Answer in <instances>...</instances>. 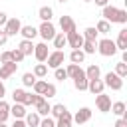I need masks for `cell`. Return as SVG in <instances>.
<instances>
[{
  "label": "cell",
  "mask_w": 127,
  "mask_h": 127,
  "mask_svg": "<svg viewBox=\"0 0 127 127\" xmlns=\"http://www.w3.org/2000/svg\"><path fill=\"white\" fill-rule=\"evenodd\" d=\"M97 52H99L101 56H105V58H111V56L117 54V46H115L113 40H109V38H101V40L97 42Z\"/></svg>",
  "instance_id": "1"
},
{
  "label": "cell",
  "mask_w": 127,
  "mask_h": 127,
  "mask_svg": "<svg viewBox=\"0 0 127 127\" xmlns=\"http://www.w3.org/2000/svg\"><path fill=\"white\" fill-rule=\"evenodd\" d=\"M103 83H105L107 87H111L113 91H119V89L123 87V77H119L115 71H109V73H105Z\"/></svg>",
  "instance_id": "2"
},
{
  "label": "cell",
  "mask_w": 127,
  "mask_h": 127,
  "mask_svg": "<svg viewBox=\"0 0 127 127\" xmlns=\"http://www.w3.org/2000/svg\"><path fill=\"white\" fill-rule=\"evenodd\" d=\"M38 34L42 36L44 42H48V40H54V36H56L58 32H56V26H54L52 22H42L40 28H38Z\"/></svg>",
  "instance_id": "3"
},
{
  "label": "cell",
  "mask_w": 127,
  "mask_h": 127,
  "mask_svg": "<svg viewBox=\"0 0 127 127\" xmlns=\"http://www.w3.org/2000/svg\"><path fill=\"white\" fill-rule=\"evenodd\" d=\"M64 60H65V54L62 52V50H54V52H50L48 54V58H46V62H48V67H60L62 64H64Z\"/></svg>",
  "instance_id": "4"
},
{
  "label": "cell",
  "mask_w": 127,
  "mask_h": 127,
  "mask_svg": "<svg viewBox=\"0 0 127 127\" xmlns=\"http://www.w3.org/2000/svg\"><path fill=\"white\" fill-rule=\"evenodd\" d=\"M20 28H22V22H20L18 18H8V20H6V24H4V32L8 34V38H10V36L20 34Z\"/></svg>",
  "instance_id": "5"
},
{
  "label": "cell",
  "mask_w": 127,
  "mask_h": 127,
  "mask_svg": "<svg viewBox=\"0 0 127 127\" xmlns=\"http://www.w3.org/2000/svg\"><path fill=\"white\" fill-rule=\"evenodd\" d=\"M12 99H14V103L32 105V93H28V91H24V89H14V91H12Z\"/></svg>",
  "instance_id": "6"
},
{
  "label": "cell",
  "mask_w": 127,
  "mask_h": 127,
  "mask_svg": "<svg viewBox=\"0 0 127 127\" xmlns=\"http://www.w3.org/2000/svg\"><path fill=\"white\" fill-rule=\"evenodd\" d=\"M95 107H97L101 113H107V111L111 109V97H109V95H105L103 91H101V93H97V97H95Z\"/></svg>",
  "instance_id": "7"
},
{
  "label": "cell",
  "mask_w": 127,
  "mask_h": 127,
  "mask_svg": "<svg viewBox=\"0 0 127 127\" xmlns=\"http://www.w3.org/2000/svg\"><path fill=\"white\" fill-rule=\"evenodd\" d=\"M89 119H91V109H89V107H81L75 115H71V121L77 123V125H83V123H87Z\"/></svg>",
  "instance_id": "8"
},
{
  "label": "cell",
  "mask_w": 127,
  "mask_h": 127,
  "mask_svg": "<svg viewBox=\"0 0 127 127\" xmlns=\"http://www.w3.org/2000/svg\"><path fill=\"white\" fill-rule=\"evenodd\" d=\"M65 40H67V44L73 48V50H79L81 48V44H83V36L75 30V32H69V34H65Z\"/></svg>",
  "instance_id": "9"
},
{
  "label": "cell",
  "mask_w": 127,
  "mask_h": 127,
  "mask_svg": "<svg viewBox=\"0 0 127 127\" xmlns=\"http://www.w3.org/2000/svg\"><path fill=\"white\" fill-rule=\"evenodd\" d=\"M18 69V64L16 62H8V64H2L0 65V79H8L10 75H14Z\"/></svg>",
  "instance_id": "10"
},
{
  "label": "cell",
  "mask_w": 127,
  "mask_h": 127,
  "mask_svg": "<svg viewBox=\"0 0 127 127\" xmlns=\"http://www.w3.org/2000/svg\"><path fill=\"white\" fill-rule=\"evenodd\" d=\"M117 12H119V8H115V6H103V12H101V16H103V20H107L109 24H115L117 22Z\"/></svg>",
  "instance_id": "11"
},
{
  "label": "cell",
  "mask_w": 127,
  "mask_h": 127,
  "mask_svg": "<svg viewBox=\"0 0 127 127\" xmlns=\"http://www.w3.org/2000/svg\"><path fill=\"white\" fill-rule=\"evenodd\" d=\"M60 28H62L64 34H69V32H75V30H77L71 16H62V18H60Z\"/></svg>",
  "instance_id": "12"
},
{
  "label": "cell",
  "mask_w": 127,
  "mask_h": 127,
  "mask_svg": "<svg viewBox=\"0 0 127 127\" xmlns=\"http://www.w3.org/2000/svg\"><path fill=\"white\" fill-rule=\"evenodd\" d=\"M48 46H46V42H40V44H36L34 46V56H36V60L38 62H46V58H48Z\"/></svg>",
  "instance_id": "13"
},
{
  "label": "cell",
  "mask_w": 127,
  "mask_h": 127,
  "mask_svg": "<svg viewBox=\"0 0 127 127\" xmlns=\"http://www.w3.org/2000/svg\"><path fill=\"white\" fill-rule=\"evenodd\" d=\"M103 89H105V83H103V79H87V91H91L93 95L101 93Z\"/></svg>",
  "instance_id": "14"
},
{
  "label": "cell",
  "mask_w": 127,
  "mask_h": 127,
  "mask_svg": "<svg viewBox=\"0 0 127 127\" xmlns=\"http://www.w3.org/2000/svg\"><path fill=\"white\" fill-rule=\"evenodd\" d=\"M26 113H28V111H26V105H22V103H14V105L10 107V115H12L14 119H24Z\"/></svg>",
  "instance_id": "15"
},
{
  "label": "cell",
  "mask_w": 127,
  "mask_h": 127,
  "mask_svg": "<svg viewBox=\"0 0 127 127\" xmlns=\"http://www.w3.org/2000/svg\"><path fill=\"white\" fill-rule=\"evenodd\" d=\"M24 121H26V125H28V127H40L42 117H40L36 111H30V113H26V115H24Z\"/></svg>",
  "instance_id": "16"
},
{
  "label": "cell",
  "mask_w": 127,
  "mask_h": 127,
  "mask_svg": "<svg viewBox=\"0 0 127 127\" xmlns=\"http://www.w3.org/2000/svg\"><path fill=\"white\" fill-rule=\"evenodd\" d=\"M38 18H40L42 22H52V18H54V10H52L50 6H42V8L38 10Z\"/></svg>",
  "instance_id": "17"
},
{
  "label": "cell",
  "mask_w": 127,
  "mask_h": 127,
  "mask_svg": "<svg viewBox=\"0 0 127 127\" xmlns=\"http://www.w3.org/2000/svg\"><path fill=\"white\" fill-rule=\"evenodd\" d=\"M115 46H117V50H121V52H125V50H127V28L119 30V36H117Z\"/></svg>",
  "instance_id": "18"
},
{
  "label": "cell",
  "mask_w": 127,
  "mask_h": 127,
  "mask_svg": "<svg viewBox=\"0 0 127 127\" xmlns=\"http://www.w3.org/2000/svg\"><path fill=\"white\" fill-rule=\"evenodd\" d=\"M71 113L69 111H65V113H62L58 119H56V127H71Z\"/></svg>",
  "instance_id": "19"
},
{
  "label": "cell",
  "mask_w": 127,
  "mask_h": 127,
  "mask_svg": "<svg viewBox=\"0 0 127 127\" xmlns=\"http://www.w3.org/2000/svg\"><path fill=\"white\" fill-rule=\"evenodd\" d=\"M20 34L24 36V40H34L38 36V28H34V26H22Z\"/></svg>",
  "instance_id": "20"
},
{
  "label": "cell",
  "mask_w": 127,
  "mask_h": 127,
  "mask_svg": "<svg viewBox=\"0 0 127 127\" xmlns=\"http://www.w3.org/2000/svg\"><path fill=\"white\" fill-rule=\"evenodd\" d=\"M99 75H101V69H99L97 64L87 65V69H85V77H87V79H99Z\"/></svg>",
  "instance_id": "21"
},
{
  "label": "cell",
  "mask_w": 127,
  "mask_h": 127,
  "mask_svg": "<svg viewBox=\"0 0 127 127\" xmlns=\"http://www.w3.org/2000/svg\"><path fill=\"white\" fill-rule=\"evenodd\" d=\"M18 50H20L24 56H32V54H34V44H32V40H22L20 46H18Z\"/></svg>",
  "instance_id": "22"
},
{
  "label": "cell",
  "mask_w": 127,
  "mask_h": 127,
  "mask_svg": "<svg viewBox=\"0 0 127 127\" xmlns=\"http://www.w3.org/2000/svg\"><path fill=\"white\" fill-rule=\"evenodd\" d=\"M65 73H67V77H77V75H81V73H85L81 67H79V64H69L67 67H65Z\"/></svg>",
  "instance_id": "23"
},
{
  "label": "cell",
  "mask_w": 127,
  "mask_h": 127,
  "mask_svg": "<svg viewBox=\"0 0 127 127\" xmlns=\"http://www.w3.org/2000/svg\"><path fill=\"white\" fill-rule=\"evenodd\" d=\"M73 87H75L77 91H85V89H87V77H85V73L73 77Z\"/></svg>",
  "instance_id": "24"
},
{
  "label": "cell",
  "mask_w": 127,
  "mask_h": 127,
  "mask_svg": "<svg viewBox=\"0 0 127 127\" xmlns=\"http://www.w3.org/2000/svg\"><path fill=\"white\" fill-rule=\"evenodd\" d=\"M50 109H52V105L44 99V101H40L38 105H36V113L40 115V117H48L50 115Z\"/></svg>",
  "instance_id": "25"
},
{
  "label": "cell",
  "mask_w": 127,
  "mask_h": 127,
  "mask_svg": "<svg viewBox=\"0 0 127 127\" xmlns=\"http://www.w3.org/2000/svg\"><path fill=\"white\" fill-rule=\"evenodd\" d=\"M81 36H83V40H87V42H97V30H95L93 26H89V28H85Z\"/></svg>",
  "instance_id": "26"
},
{
  "label": "cell",
  "mask_w": 127,
  "mask_h": 127,
  "mask_svg": "<svg viewBox=\"0 0 127 127\" xmlns=\"http://www.w3.org/2000/svg\"><path fill=\"white\" fill-rule=\"evenodd\" d=\"M69 60H71V64H81L83 60H85V54H83V50L79 48V50H71V54H69Z\"/></svg>",
  "instance_id": "27"
},
{
  "label": "cell",
  "mask_w": 127,
  "mask_h": 127,
  "mask_svg": "<svg viewBox=\"0 0 127 127\" xmlns=\"http://www.w3.org/2000/svg\"><path fill=\"white\" fill-rule=\"evenodd\" d=\"M111 113H115V115H119V117H123L127 111H125V103L123 101H115V103H111V109H109Z\"/></svg>",
  "instance_id": "28"
},
{
  "label": "cell",
  "mask_w": 127,
  "mask_h": 127,
  "mask_svg": "<svg viewBox=\"0 0 127 127\" xmlns=\"http://www.w3.org/2000/svg\"><path fill=\"white\" fill-rule=\"evenodd\" d=\"M65 44H67V40H65V34H64V32H60V34L54 36V48H56V50H62Z\"/></svg>",
  "instance_id": "29"
},
{
  "label": "cell",
  "mask_w": 127,
  "mask_h": 127,
  "mask_svg": "<svg viewBox=\"0 0 127 127\" xmlns=\"http://www.w3.org/2000/svg\"><path fill=\"white\" fill-rule=\"evenodd\" d=\"M95 30H97V34H109L111 32V24L107 20H99L97 26H95Z\"/></svg>",
  "instance_id": "30"
},
{
  "label": "cell",
  "mask_w": 127,
  "mask_h": 127,
  "mask_svg": "<svg viewBox=\"0 0 127 127\" xmlns=\"http://www.w3.org/2000/svg\"><path fill=\"white\" fill-rule=\"evenodd\" d=\"M67 109H65V105L64 103H56V105H52V109H50V113H52V117L54 119H58L62 113H65Z\"/></svg>",
  "instance_id": "31"
},
{
  "label": "cell",
  "mask_w": 127,
  "mask_h": 127,
  "mask_svg": "<svg viewBox=\"0 0 127 127\" xmlns=\"http://www.w3.org/2000/svg\"><path fill=\"white\" fill-rule=\"evenodd\" d=\"M8 117H10V105L4 99H0V121H6Z\"/></svg>",
  "instance_id": "32"
},
{
  "label": "cell",
  "mask_w": 127,
  "mask_h": 127,
  "mask_svg": "<svg viewBox=\"0 0 127 127\" xmlns=\"http://www.w3.org/2000/svg\"><path fill=\"white\" fill-rule=\"evenodd\" d=\"M81 50H83V54H95V50H97V42H87V40H83Z\"/></svg>",
  "instance_id": "33"
},
{
  "label": "cell",
  "mask_w": 127,
  "mask_h": 127,
  "mask_svg": "<svg viewBox=\"0 0 127 127\" xmlns=\"http://www.w3.org/2000/svg\"><path fill=\"white\" fill-rule=\"evenodd\" d=\"M32 73H34L36 77H46V75H48V65L40 62V64H38V65L34 67V71H32Z\"/></svg>",
  "instance_id": "34"
},
{
  "label": "cell",
  "mask_w": 127,
  "mask_h": 127,
  "mask_svg": "<svg viewBox=\"0 0 127 127\" xmlns=\"http://www.w3.org/2000/svg\"><path fill=\"white\" fill-rule=\"evenodd\" d=\"M36 79H38V77H36V75H34V73H30V71H28V73H24V75H22V83H24V85H26V87H32V85H34V81H36Z\"/></svg>",
  "instance_id": "35"
},
{
  "label": "cell",
  "mask_w": 127,
  "mask_h": 127,
  "mask_svg": "<svg viewBox=\"0 0 127 127\" xmlns=\"http://www.w3.org/2000/svg\"><path fill=\"white\" fill-rule=\"evenodd\" d=\"M46 85H48V81H44V79H36L32 87H34V91H36V93L44 95V89H46Z\"/></svg>",
  "instance_id": "36"
},
{
  "label": "cell",
  "mask_w": 127,
  "mask_h": 127,
  "mask_svg": "<svg viewBox=\"0 0 127 127\" xmlns=\"http://www.w3.org/2000/svg\"><path fill=\"white\" fill-rule=\"evenodd\" d=\"M115 73H117L119 77H125V75H127V64H125V62H119V64L115 65Z\"/></svg>",
  "instance_id": "37"
},
{
  "label": "cell",
  "mask_w": 127,
  "mask_h": 127,
  "mask_svg": "<svg viewBox=\"0 0 127 127\" xmlns=\"http://www.w3.org/2000/svg\"><path fill=\"white\" fill-rule=\"evenodd\" d=\"M54 77H56V79H60V81H64V79H67V73H65V69L60 65V67H56V69H54Z\"/></svg>",
  "instance_id": "38"
},
{
  "label": "cell",
  "mask_w": 127,
  "mask_h": 127,
  "mask_svg": "<svg viewBox=\"0 0 127 127\" xmlns=\"http://www.w3.org/2000/svg\"><path fill=\"white\" fill-rule=\"evenodd\" d=\"M44 97H46V99L56 97V85H54V83H48V85H46V89H44Z\"/></svg>",
  "instance_id": "39"
},
{
  "label": "cell",
  "mask_w": 127,
  "mask_h": 127,
  "mask_svg": "<svg viewBox=\"0 0 127 127\" xmlns=\"http://www.w3.org/2000/svg\"><path fill=\"white\" fill-rule=\"evenodd\" d=\"M24 58H26V56H24V54H22V52H20L18 48H16V50H12V60H14L16 64H20V62H22Z\"/></svg>",
  "instance_id": "40"
},
{
  "label": "cell",
  "mask_w": 127,
  "mask_h": 127,
  "mask_svg": "<svg viewBox=\"0 0 127 127\" xmlns=\"http://www.w3.org/2000/svg\"><path fill=\"white\" fill-rule=\"evenodd\" d=\"M40 127H56V119H52V117H44V119L40 121Z\"/></svg>",
  "instance_id": "41"
},
{
  "label": "cell",
  "mask_w": 127,
  "mask_h": 127,
  "mask_svg": "<svg viewBox=\"0 0 127 127\" xmlns=\"http://www.w3.org/2000/svg\"><path fill=\"white\" fill-rule=\"evenodd\" d=\"M8 62H14V60H12V52H2L0 64H8Z\"/></svg>",
  "instance_id": "42"
},
{
  "label": "cell",
  "mask_w": 127,
  "mask_h": 127,
  "mask_svg": "<svg viewBox=\"0 0 127 127\" xmlns=\"http://www.w3.org/2000/svg\"><path fill=\"white\" fill-rule=\"evenodd\" d=\"M117 22H119V24H125V22H127V12H125V10H119V12H117Z\"/></svg>",
  "instance_id": "43"
},
{
  "label": "cell",
  "mask_w": 127,
  "mask_h": 127,
  "mask_svg": "<svg viewBox=\"0 0 127 127\" xmlns=\"http://www.w3.org/2000/svg\"><path fill=\"white\" fill-rule=\"evenodd\" d=\"M10 127H28V125H26L24 119H14V123H12Z\"/></svg>",
  "instance_id": "44"
},
{
  "label": "cell",
  "mask_w": 127,
  "mask_h": 127,
  "mask_svg": "<svg viewBox=\"0 0 127 127\" xmlns=\"http://www.w3.org/2000/svg\"><path fill=\"white\" fill-rule=\"evenodd\" d=\"M115 127H127V119H125V117H119V119L115 121Z\"/></svg>",
  "instance_id": "45"
},
{
  "label": "cell",
  "mask_w": 127,
  "mask_h": 127,
  "mask_svg": "<svg viewBox=\"0 0 127 127\" xmlns=\"http://www.w3.org/2000/svg\"><path fill=\"white\" fill-rule=\"evenodd\" d=\"M6 42H8V34H6L4 30H0V46H4Z\"/></svg>",
  "instance_id": "46"
},
{
  "label": "cell",
  "mask_w": 127,
  "mask_h": 127,
  "mask_svg": "<svg viewBox=\"0 0 127 127\" xmlns=\"http://www.w3.org/2000/svg\"><path fill=\"white\" fill-rule=\"evenodd\" d=\"M4 95H6V87H4V81L0 79V99H2Z\"/></svg>",
  "instance_id": "47"
},
{
  "label": "cell",
  "mask_w": 127,
  "mask_h": 127,
  "mask_svg": "<svg viewBox=\"0 0 127 127\" xmlns=\"http://www.w3.org/2000/svg\"><path fill=\"white\" fill-rule=\"evenodd\" d=\"M6 20H8V16H6L4 12H0V26H4V24H6Z\"/></svg>",
  "instance_id": "48"
},
{
  "label": "cell",
  "mask_w": 127,
  "mask_h": 127,
  "mask_svg": "<svg viewBox=\"0 0 127 127\" xmlns=\"http://www.w3.org/2000/svg\"><path fill=\"white\" fill-rule=\"evenodd\" d=\"M95 4L103 8V6H107V4H109V0H95Z\"/></svg>",
  "instance_id": "49"
},
{
  "label": "cell",
  "mask_w": 127,
  "mask_h": 127,
  "mask_svg": "<svg viewBox=\"0 0 127 127\" xmlns=\"http://www.w3.org/2000/svg\"><path fill=\"white\" fill-rule=\"evenodd\" d=\"M0 127H8V125H6V121H0Z\"/></svg>",
  "instance_id": "50"
},
{
  "label": "cell",
  "mask_w": 127,
  "mask_h": 127,
  "mask_svg": "<svg viewBox=\"0 0 127 127\" xmlns=\"http://www.w3.org/2000/svg\"><path fill=\"white\" fill-rule=\"evenodd\" d=\"M58 2H62V4H64V2H67V0H58Z\"/></svg>",
  "instance_id": "51"
},
{
  "label": "cell",
  "mask_w": 127,
  "mask_h": 127,
  "mask_svg": "<svg viewBox=\"0 0 127 127\" xmlns=\"http://www.w3.org/2000/svg\"><path fill=\"white\" fill-rule=\"evenodd\" d=\"M83 2H93V0H83Z\"/></svg>",
  "instance_id": "52"
}]
</instances>
